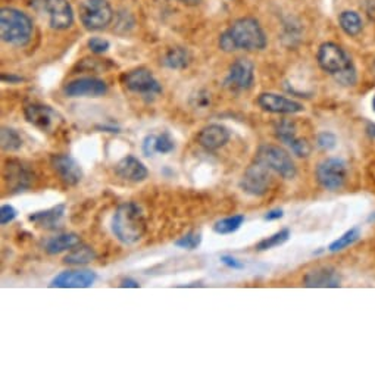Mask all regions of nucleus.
I'll use <instances>...</instances> for the list:
<instances>
[{
  "label": "nucleus",
  "mask_w": 375,
  "mask_h": 375,
  "mask_svg": "<svg viewBox=\"0 0 375 375\" xmlns=\"http://www.w3.org/2000/svg\"><path fill=\"white\" fill-rule=\"evenodd\" d=\"M52 168L66 186H77L84 177V172L78 162L69 155H53L50 159Z\"/></svg>",
  "instance_id": "nucleus-15"
},
{
  "label": "nucleus",
  "mask_w": 375,
  "mask_h": 375,
  "mask_svg": "<svg viewBox=\"0 0 375 375\" xmlns=\"http://www.w3.org/2000/svg\"><path fill=\"white\" fill-rule=\"evenodd\" d=\"M80 18L90 32H99L112 23L114 11L108 0H84L80 6Z\"/></svg>",
  "instance_id": "nucleus-7"
},
{
  "label": "nucleus",
  "mask_w": 375,
  "mask_h": 375,
  "mask_svg": "<svg viewBox=\"0 0 375 375\" xmlns=\"http://www.w3.org/2000/svg\"><path fill=\"white\" fill-rule=\"evenodd\" d=\"M243 222H245V215H232V217H228V218H224V219L215 222L214 231L219 236L232 234V232L240 230Z\"/></svg>",
  "instance_id": "nucleus-28"
},
{
  "label": "nucleus",
  "mask_w": 375,
  "mask_h": 375,
  "mask_svg": "<svg viewBox=\"0 0 375 375\" xmlns=\"http://www.w3.org/2000/svg\"><path fill=\"white\" fill-rule=\"evenodd\" d=\"M372 109H374V112H375V95L372 97Z\"/></svg>",
  "instance_id": "nucleus-45"
},
{
  "label": "nucleus",
  "mask_w": 375,
  "mask_h": 375,
  "mask_svg": "<svg viewBox=\"0 0 375 375\" xmlns=\"http://www.w3.org/2000/svg\"><path fill=\"white\" fill-rule=\"evenodd\" d=\"M50 27L53 29H68L74 23V12L68 0H45Z\"/></svg>",
  "instance_id": "nucleus-16"
},
{
  "label": "nucleus",
  "mask_w": 375,
  "mask_h": 375,
  "mask_svg": "<svg viewBox=\"0 0 375 375\" xmlns=\"http://www.w3.org/2000/svg\"><path fill=\"white\" fill-rule=\"evenodd\" d=\"M367 133H368V136H370V137L375 138V124L370 123V124L367 125Z\"/></svg>",
  "instance_id": "nucleus-44"
},
{
  "label": "nucleus",
  "mask_w": 375,
  "mask_h": 375,
  "mask_svg": "<svg viewBox=\"0 0 375 375\" xmlns=\"http://www.w3.org/2000/svg\"><path fill=\"white\" fill-rule=\"evenodd\" d=\"M256 104L265 112L278 115H295L305 110V106L296 102V100H291L277 93H261L256 99Z\"/></svg>",
  "instance_id": "nucleus-12"
},
{
  "label": "nucleus",
  "mask_w": 375,
  "mask_h": 375,
  "mask_svg": "<svg viewBox=\"0 0 375 375\" xmlns=\"http://www.w3.org/2000/svg\"><path fill=\"white\" fill-rule=\"evenodd\" d=\"M303 285L309 289H337L341 286V276L331 267H321L308 271L303 277Z\"/></svg>",
  "instance_id": "nucleus-17"
},
{
  "label": "nucleus",
  "mask_w": 375,
  "mask_h": 375,
  "mask_svg": "<svg viewBox=\"0 0 375 375\" xmlns=\"http://www.w3.org/2000/svg\"><path fill=\"white\" fill-rule=\"evenodd\" d=\"M318 65L324 73L331 75L339 84L353 87L358 81V73L346 50L336 43H324L318 50Z\"/></svg>",
  "instance_id": "nucleus-1"
},
{
  "label": "nucleus",
  "mask_w": 375,
  "mask_h": 375,
  "mask_svg": "<svg viewBox=\"0 0 375 375\" xmlns=\"http://www.w3.org/2000/svg\"><path fill=\"white\" fill-rule=\"evenodd\" d=\"M88 49L91 50V52L96 53V55H100V53H105L108 52V49H109V42L105 38H100V37H91L88 40Z\"/></svg>",
  "instance_id": "nucleus-35"
},
{
  "label": "nucleus",
  "mask_w": 375,
  "mask_h": 375,
  "mask_svg": "<svg viewBox=\"0 0 375 375\" xmlns=\"http://www.w3.org/2000/svg\"><path fill=\"white\" fill-rule=\"evenodd\" d=\"M219 49L224 50V52H234V50H237L234 42H232V37L228 33V29L222 33L219 37Z\"/></svg>",
  "instance_id": "nucleus-38"
},
{
  "label": "nucleus",
  "mask_w": 375,
  "mask_h": 375,
  "mask_svg": "<svg viewBox=\"0 0 375 375\" xmlns=\"http://www.w3.org/2000/svg\"><path fill=\"white\" fill-rule=\"evenodd\" d=\"M18 217V210L12 205H2L0 208V224L6 226Z\"/></svg>",
  "instance_id": "nucleus-36"
},
{
  "label": "nucleus",
  "mask_w": 375,
  "mask_h": 375,
  "mask_svg": "<svg viewBox=\"0 0 375 375\" xmlns=\"http://www.w3.org/2000/svg\"><path fill=\"white\" fill-rule=\"evenodd\" d=\"M293 154H295L298 158H308L311 155L312 152V147L311 145L308 143L306 138H300L298 137L295 140V143H293L290 147H289Z\"/></svg>",
  "instance_id": "nucleus-34"
},
{
  "label": "nucleus",
  "mask_w": 375,
  "mask_h": 375,
  "mask_svg": "<svg viewBox=\"0 0 375 375\" xmlns=\"http://www.w3.org/2000/svg\"><path fill=\"white\" fill-rule=\"evenodd\" d=\"M291 232L289 228H282L280 231H277L276 234H272L267 239L261 240L258 245H256V250L259 252H265V250H269V249H274V247H278L281 245H285V243L290 239Z\"/></svg>",
  "instance_id": "nucleus-30"
},
{
  "label": "nucleus",
  "mask_w": 375,
  "mask_h": 375,
  "mask_svg": "<svg viewBox=\"0 0 375 375\" xmlns=\"http://www.w3.org/2000/svg\"><path fill=\"white\" fill-rule=\"evenodd\" d=\"M112 234L123 245H134L146 234L147 222L143 209L134 202L119 205L110 224Z\"/></svg>",
  "instance_id": "nucleus-2"
},
{
  "label": "nucleus",
  "mask_w": 375,
  "mask_h": 375,
  "mask_svg": "<svg viewBox=\"0 0 375 375\" xmlns=\"http://www.w3.org/2000/svg\"><path fill=\"white\" fill-rule=\"evenodd\" d=\"M64 217H65V205H56V206L46 209V210L34 212V214L28 217V219L40 228L55 230L60 226V222H62Z\"/></svg>",
  "instance_id": "nucleus-20"
},
{
  "label": "nucleus",
  "mask_w": 375,
  "mask_h": 375,
  "mask_svg": "<svg viewBox=\"0 0 375 375\" xmlns=\"http://www.w3.org/2000/svg\"><path fill=\"white\" fill-rule=\"evenodd\" d=\"M317 146L324 150V152H330L334 147L337 146V137L331 131H322L317 136Z\"/></svg>",
  "instance_id": "nucleus-33"
},
{
  "label": "nucleus",
  "mask_w": 375,
  "mask_h": 375,
  "mask_svg": "<svg viewBox=\"0 0 375 375\" xmlns=\"http://www.w3.org/2000/svg\"><path fill=\"white\" fill-rule=\"evenodd\" d=\"M33 21L27 14L14 8L0 11V36L8 45L25 46L33 37Z\"/></svg>",
  "instance_id": "nucleus-3"
},
{
  "label": "nucleus",
  "mask_w": 375,
  "mask_h": 375,
  "mask_svg": "<svg viewBox=\"0 0 375 375\" xmlns=\"http://www.w3.org/2000/svg\"><path fill=\"white\" fill-rule=\"evenodd\" d=\"M25 119L43 133H53L64 124V118L52 106L42 104H32L24 109Z\"/></svg>",
  "instance_id": "nucleus-9"
},
{
  "label": "nucleus",
  "mask_w": 375,
  "mask_h": 375,
  "mask_svg": "<svg viewBox=\"0 0 375 375\" xmlns=\"http://www.w3.org/2000/svg\"><path fill=\"white\" fill-rule=\"evenodd\" d=\"M64 91L68 97H102L108 93V84L104 80L84 77L71 81Z\"/></svg>",
  "instance_id": "nucleus-14"
},
{
  "label": "nucleus",
  "mask_w": 375,
  "mask_h": 375,
  "mask_svg": "<svg viewBox=\"0 0 375 375\" xmlns=\"http://www.w3.org/2000/svg\"><path fill=\"white\" fill-rule=\"evenodd\" d=\"M5 169V178L8 181V184L14 190L23 191L32 184V172H29L23 164H19V162L9 160Z\"/></svg>",
  "instance_id": "nucleus-21"
},
{
  "label": "nucleus",
  "mask_w": 375,
  "mask_h": 375,
  "mask_svg": "<svg viewBox=\"0 0 375 375\" xmlns=\"http://www.w3.org/2000/svg\"><path fill=\"white\" fill-rule=\"evenodd\" d=\"M193 100H195L193 106L199 108V109H204L210 104V97H209V95L206 93V91H199V93L193 97Z\"/></svg>",
  "instance_id": "nucleus-40"
},
{
  "label": "nucleus",
  "mask_w": 375,
  "mask_h": 375,
  "mask_svg": "<svg viewBox=\"0 0 375 375\" xmlns=\"http://www.w3.org/2000/svg\"><path fill=\"white\" fill-rule=\"evenodd\" d=\"M155 150L156 154L160 155H168L171 152L176 150V140L169 133H162L156 136V143H155Z\"/></svg>",
  "instance_id": "nucleus-32"
},
{
  "label": "nucleus",
  "mask_w": 375,
  "mask_h": 375,
  "mask_svg": "<svg viewBox=\"0 0 375 375\" xmlns=\"http://www.w3.org/2000/svg\"><path fill=\"white\" fill-rule=\"evenodd\" d=\"M219 259H221L222 263H224L226 267H228L231 269H243V268H245V263H241L240 261H237L234 256H231V255H222Z\"/></svg>",
  "instance_id": "nucleus-39"
},
{
  "label": "nucleus",
  "mask_w": 375,
  "mask_h": 375,
  "mask_svg": "<svg viewBox=\"0 0 375 375\" xmlns=\"http://www.w3.org/2000/svg\"><path fill=\"white\" fill-rule=\"evenodd\" d=\"M282 217H285V210H282V209H272V210L267 212V215L263 217V219H265V221H277V219H281Z\"/></svg>",
  "instance_id": "nucleus-41"
},
{
  "label": "nucleus",
  "mask_w": 375,
  "mask_h": 375,
  "mask_svg": "<svg viewBox=\"0 0 375 375\" xmlns=\"http://www.w3.org/2000/svg\"><path fill=\"white\" fill-rule=\"evenodd\" d=\"M174 245L180 249H184V250H195L202 245V232L190 231V232H187V234L176 240Z\"/></svg>",
  "instance_id": "nucleus-31"
},
{
  "label": "nucleus",
  "mask_w": 375,
  "mask_h": 375,
  "mask_svg": "<svg viewBox=\"0 0 375 375\" xmlns=\"http://www.w3.org/2000/svg\"><path fill=\"white\" fill-rule=\"evenodd\" d=\"M255 160L265 165L269 171L276 172L285 180H293L298 176V168L295 160L291 159L289 152L276 145H262L259 146Z\"/></svg>",
  "instance_id": "nucleus-5"
},
{
  "label": "nucleus",
  "mask_w": 375,
  "mask_h": 375,
  "mask_svg": "<svg viewBox=\"0 0 375 375\" xmlns=\"http://www.w3.org/2000/svg\"><path fill=\"white\" fill-rule=\"evenodd\" d=\"M228 33L237 49L255 52L267 47V36L255 18H240L231 24Z\"/></svg>",
  "instance_id": "nucleus-4"
},
{
  "label": "nucleus",
  "mask_w": 375,
  "mask_h": 375,
  "mask_svg": "<svg viewBox=\"0 0 375 375\" xmlns=\"http://www.w3.org/2000/svg\"><path fill=\"white\" fill-rule=\"evenodd\" d=\"M361 237V230L358 227H353L350 230H348L346 232H344L343 236H340L337 240H334L331 245L328 246V252L331 253H337V252H341L346 247L354 245Z\"/></svg>",
  "instance_id": "nucleus-27"
},
{
  "label": "nucleus",
  "mask_w": 375,
  "mask_h": 375,
  "mask_svg": "<svg viewBox=\"0 0 375 375\" xmlns=\"http://www.w3.org/2000/svg\"><path fill=\"white\" fill-rule=\"evenodd\" d=\"M339 24L344 33L350 37H356L362 32V18L354 11H344L339 16Z\"/></svg>",
  "instance_id": "nucleus-25"
},
{
  "label": "nucleus",
  "mask_w": 375,
  "mask_h": 375,
  "mask_svg": "<svg viewBox=\"0 0 375 375\" xmlns=\"http://www.w3.org/2000/svg\"><path fill=\"white\" fill-rule=\"evenodd\" d=\"M3 81H8V83H19V81H23L21 77H15V75H2Z\"/></svg>",
  "instance_id": "nucleus-43"
},
{
  "label": "nucleus",
  "mask_w": 375,
  "mask_h": 375,
  "mask_svg": "<svg viewBox=\"0 0 375 375\" xmlns=\"http://www.w3.org/2000/svg\"><path fill=\"white\" fill-rule=\"evenodd\" d=\"M97 258V253L93 247H90L87 245H80L75 246L74 249H71V252L65 256L64 262L66 265H74V267H80V265H87V263L93 262Z\"/></svg>",
  "instance_id": "nucleus-23"
},
{
  "label": "nucleus",
  "mask_w": 375,
  "mask_h": 375,
  "mask_svg": "<svg viewBox=\"0 0 375 375\" xmlns=\"http://www.w3.org/2000/svg\"><path fill=\"white\" fill-rule=\"evenodd\" d=\"M97 276L90 269H71L58 274L49 287L56 289H88L95 285Z\"/></svg>",
  "instance_id": "nucleus-13"
},
{
  "label": "nucleus",
  "mask_w": 375,
  "mask_h": 375,
  "mask_svg": "<svg viewBox=\"0 0 375 375\" xmlns=\"http://www.w3.org/2000/svg\"><path fill=\"white\" fill-rule=\"evenodd\" d=\"M80 245V237L75 232H65L52 239H49L45 243V250L47 255H59V253L74 249Z\"/></svg>",
  "instance_id": "nucleus-22"
},
{
  "label": "nucleus",
  "mask_w": 375,
  "mask_h": 375,
  "mask_svg": "<svg viewBox=\"0 0 375 375\" xmlns=\"http://www.w3.org/2000/svg\"><path fill=\"white\" fill-rule=\"evenodd\" d=\"M123 289H138L140 285H138V281L133 280V278H124L123 281H121V285H119Z\"/></svg>",
  "instance_id": "nucleus-42"
},
{
  "label": "nucleus",
  "mask_w": 375,
  "mask_h": 375,
  "mask_svg": "<svg viewBox=\"0 0 375 375\" xmlns=\"http://www.w3.org/2000/svg\"><path fill=\"white\" fill-rule=\"evenodd\" d=\"M123 84L127 87V90L145 97H154L162 93L159 81L152 74V71L143 66L131 69L130 73L124 74Z\"/></svg>",
  "instance_id": "nucleus-10"
},
{
  "label": "nucleus",
  "mask_w": 375,
  "mask_h": 375,
  "mask_svg": "<svg viewBox=\"0 0 375 375\" xmlns=\"http://www.w3.org/2000/svg\"><path fill=\"white\" fill-rule=\"evenodd\" d=\"M162 64L169 69H184L190 64V53L184 47H172L164 56Z\"/></svg>",
  "instance_id": "nucleus-24"
},
{
  "label": "nucleus",
  "mask_w": 375,
  "mask_h": 375,
  "mask_svg": "<svg viewBox=\"0 0 375 375\" xmlns=\"http://www.w3.org/2000/svg\"><path fill=\"white\" fill-rule=\"evenodd\" d=\"M230 130L221 124H209L202 128L197 134V143L206 150H218L230 141Z\"/></svg>",
  "instance_id": "nucleus-18"
},
{
  "label": "nucleus",
  "mask_w": 375,
  "mask_h": 375,
  "mask_svg": "<svg viewBox=\"0 0 375 375\" xmlns=\"http://www.w3.org/2000/svg\"><path fill=\"white\" fill-rule=\"evenodd\" d=\"M271 172L265 165L259 164L255 160V164H252L243 174L240 180V189L245 191L246 195L253 197L265 196L272 184Z\"/></svg>",
  "instance_id": "nucleus-8"
},
{
  "label": "nucleus",
  "mask_w": 375,
  "mask_h": 375,
  "mask_svg": "<svg viewBox=\"0 0 375 375\" xmlns=\"http://www.w3.org/2000/svg\"><path fill=\"white\" fill-rule=\"evenodd\" d=\"M274 134L281 141L282 145H286L290 147L295 140L298 138V128L296 124L290 119H282L280 123L276 124V128H274Z\"/></svg>",
  "instance_id": "nucleus-26"
},
{
  "label": "nucleus",
  "mask_w": 375,
  "mask_h": 375,
  "mask_svg": "<svg viewBox=\"0 0 375 375\" xmlns=\"http://www.w3.org/2000/svg\"><path fill=\"white\" fill-rule=\"evenodd\" d=\"M155 143H156V134H149L145 137L143 145H141V150H143L145 156L150 158L156 154L155 150Z\"/></svg>",
  "instance_id": "nucleus-37"
},
{
  "label": "nucleus",
  "mask_w": 375,
  "mask_h": 375,
  "mask_svg": "<svg viewBox=\"0 0 375 375\" xmlns=\"http://www.w3.org/2000/svg\"><path fill=\"white\" fill-rule=\"evenodd\" d=\"M0 138H2V149L5 152H16L23 147V137L14 128L3 127Z\"/></svg>",
  "instance_id": "nucleus-29"
},
{
  "label": "nucleus",
  "mask_w": 375,
  "mask_h": 375,
  "mask_svg": "<svg viewBox=\"0 0 375 375\" xmlns=\"http://www.w3.org/2000/svg\"><path fill=\"white\" fill-rule=\"evenodd\" d=\"M115 174L125 181L141 182L147 178L149 171L138 158L127 155L115 165Z\"/></svg>",
  "instance_id": "nucleus-19"
},
{
  "label": "nucleus",
  "mask_w": 375,
  "mask_h": 375,
  "mask_svg": "<svg viewBox=\"0 0 375 375\" xmlns=\"http://www.w3.org/2000/svg\"><path fill=\"white\" fill-rule=\"evenodd\" d=\"M348 164L341 158H327L321 160L315 169V177L322 189L328 191L340 190L348 180Z\"/></svg>",
  "instance_id": "nucleus-6"
},
{
  "label": "nucleus",
  "mask_w": 375,
  "mask_h": 375,
  "mask_svg": "<svg viewBox=\"0 0 375 375\" xmlns=\"http://www.w3.org/2000/svg\"><path fill=\"white\" fill-rule=\"evenodd\" d=\"M255 83V66L249 59H237L231 64L224 86L231 91H246Z\"/></svg>",
  "instance_id": "nucleus-11"
}]
</instances>
